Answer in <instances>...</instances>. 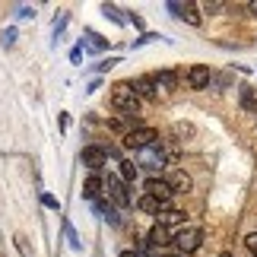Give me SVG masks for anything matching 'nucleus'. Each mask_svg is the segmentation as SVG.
Listing matches in <instances>:
<instances>
[{
	"instance_id": "9d476101",
	"label": "nucleus",
	"mask_w": 257,
	"mask_h": 257,
	"mask_svg": "<svg viewBox=\"0 0 257 257\" xmlns=\"http://www.w3.org/2000/svg\"><path fill=\"white\" fill-rule=\"evenodd\" d=\"M172 10V16H178V19H184V23H191V26H200L203 19H200V13H197V4H165Z\"/></svg>"
},
{
	"instance_id": "0eeeda50",
	"label": "nucleus",
	"mask_w": 257,
	"mask_h": 257,
	"mask_svg": "<svg viewBox=\"0 0 257 257\" xmlns=\"http://www.w3.org/2000/svg\"><path fill=\"white\" fill-rule=\"evenodd\" d=\"M210 83H213V70L206 64H194L191 70H187V89L200 92V89H210Z\"/></svg>"
},
{
	"instance_id": "6e6552de",
	"label": "nucleus",
	"mask_w": 257,
	"mask_h": 257,
	"mask_svg": "<svg viewBox=\"0 0 257 257\" xmlns=\"http://www.w3.org/2000/svg\"><path fill=\"white\" fill-rule=\"evenodd\" d=\"M134 95L140 98V102H156L159 98V83L153 80V76H140V80H134Z\"/></svg>"
},
{
	"instance_id": "2f4dec72",
	"label": "nucleus",
	"mask_w": 257,
	"mask_h": 257,
	"mask_svg": "<svg viewBox=\"0 0 257 257\" xmlns=\"http://www.w3.org/2000/svg\"><path fill=\"white\" fill-rule=\"evenodd\" d=\"M80 61H83V45H76L70 51V64H80Z\"/></svg>"
},
{
	"instance_id": "2eb2a0df",
	"label": "nucleus",
	"mask_w": 257,
	"mask_h": 257,
	"mask_svg": "<svg viewBox=\"0 0 257 257\" xmlns=\"http://www.w3.org/2000/svg\"><path fill=\"white\" fill-rule=\"evenodd\" d=\"M83 51H105L108 48V38H102L98 32H92V29H86V38H83Z\"/></svg>"
},
{
	"instance_id": "a211bd4d",
	"label": "nucleus",
	"mask_w": 257,
	"mask_h": 257,
	"mask_svg": "<svg viewBox=\"0 0 257 257\" xmlns=\"http://www.w3.org/2000/svg\"><path fill=\"white\" fill-rule=\"evenodd\" d=\"M117 172H121L124 184H131V181H137V175H140V165L131 162V159H121V162H117Z\"/></svg>"
},
{
	"instance_id": "c85d7f7f",
	"label": "nucleus",
	"mask_w": 257,
	"mask_h": 257,
	"mask_svg": "<svg viewBox=\"0 0 257 257\" xmlns=\"http://www.w3.org/2000/svg\"><path fill=\"white\" fill-rule=\"evenodd\" d=\"M16 16H19V19H35V7H19Z\"/></svg>"
},
{
	"instance_id": "f257e3e1",
	"label": "nucleus",
	"mask_w": 257,
	"mask_h": 257,
	"mask_svg": "<svg viewBox=\"0 0 257 257\" xmlns=\"http://www.w3.org/2000/svg\"><path fill=\"white\" fill-rule=\"evenodd\" d=\"M140 105H143V102L134 95V86H131V83H117V86H114V92H111V108H117V111L127 114V117H137Z\"/></svg>"
},
{
	"instance_id": "7ed1b4c3",
	"label": "nucleus",
	"mask_w": 257,
	"mask_h": 257,
	"mask_svg": "<svg viewBox=\"0 0 257 257\" xmlns=\"http://www.w3.org/2000/svg\"><path fill=\"white\" fill-rule=\"evenodd\" d=\"M200 241H203V229H200V225H184V229L172 238L175 251H178V254H184V257H187V254H194L197 248H200Z\"/></svg>"
},
{
	"instance_id": "4468645a",
	"label": "nucleus",
	"mask_w": 257,
	"mask_h": 257,
	"mask_svg": "<svg viewBox=\"0 0 257 257\" xmlns=\"http://www.w3.org/2000/svg\"><path fill=\"white\" fill-rule=\"evenodd\" d=\"M172 238H175V235H172ZM172 238H169V229H165V225H159V222H156L153 229H150V235H146V241H150L156 251H159V248H165V244H169Z\"/></svg>"
},
{
	"instance_id": "412c9836",
	"label": "nucleus",
	"mask_w": 257,
	"mask_h": 257,
	"mask_svg": "<svg viewBox=\"0 0 257 257\" xmlns=\"http://www.w3.org/2000/svg\"><path fill=\"white\" fill-rule=\"evenodd\" d=\"M102 16H108V19H111V23H117V26L127 23V16H121V10H117L114 4H102Z\"/></svg>"
},
{
	"instance_id": "473e14b6",
	"label": "nucleus",
	"mask_w": 257,
	"mask_h": 257,
	"mask_svg": "<svg viewBox=\"0 0 257 257\" xmlns=\"http://www.w3.org/2000/svg\"><path fill=\"white\" fill-rule=\"evenodd\" d=\"M200 10H206V13H219V10H225V4H203Z\"/></svg>"
},
{
	"instance_id": "c756f323",
	"label": "nucleus",
	"mask_w": 257,
	"mask_h": 257,
	"mask_svg": "<svg viewBox=\"0 0 257 257\" xmlns=\"http://www.w3.org/2000/svg\"><path fill=\"white\" fill-rule=\"evenodd\" d=\"M16 248H19V254H23V257H32V251L26 248V238H23V235H16Z\"/></svg>"
},
{
	"instance_id": "cd10ccee",
	"label": "nucleus",
	"mask_w": 257,
	"mask_h": 257,
	"mask_svg": "<svg viewBox=\"0 0 257 257\" xmlns=\"http://www.w3.org/2000/svg\"><path fill=\"white\" fill-rule=\"evenodd\" d=\"M42 203L48 206V210H57V213H61V203H57V197H51V194H42Z\"/></svg>"
},
{
	"instance_id": "20e7f679",
	"label": "nucleus",
	"mask_w": 257,
	"mask_h": 257,
	"mask_svg": "<svg viewBox=\"0 0 257 257\" xmlns=\"http://www.w3.org/2000/svg\"><path fill=\"white\" fill-rule=\"evenodd\" d=\"M121 143H124V150L140 153V150H146V146L159 143V134H156L153 127H137V131H131L127 137H121Z\"/></svg>"
},
{
	"instance_id": "c9c22d12",
	"label": "nucleus",
	"mask_w": 257,
	"mask_h": 257,
	"mask_svg": "<svg viewBox=\"0 0 257 257\" xmlns=\"http://www.w3.org/2000/svg\"><path fill=\"white\" fill-rule=\"evenodd\" d=\"M165 257H184V254H178V251H175V254H165Z\"/></svg>"
},
{
	"instance_id": "7c9ffc66",
	"label": "nucleus",
	"mask_w": 257,
	"mask_h": 257,
	"mask_svg": "<svg viewBox=\"0 0 257 257\" xmlns=\"http://www.w3.org/2000/svg\"><path fill=\"white\" fill-rule=\"evenodd\" d=\"M114 64H121V61H117V57H108V61H102V64H98V67H95V70H102V73H105V70H111V67H114Z\"/></svg>"
},
{
	"instance_id": "72a5a7b5",
	"label": "nucleus",
	"mask_w": 257,
	"mask_h": 257,
	"mask_svg": "<svg viewBox=\"0 0 257 257\" xmlns=\"http://www.w3.org/2000/svg\"><path fill=\"white\" fill-rule=\"evenodd\" d=\"M117 257H140V254H137V251H121Z\"/></svg>"
},
{
	"instance_id": "bb28decb",
	"label": "nucleus",
	"mask_w": 257,
	"mask_h": 257,
	"mask_svg": "<svg viewBox=\"0 0 257 257\" xmlns=\"http://www.w3.org/2000/svg\"><path fill=\"white\" fill-rule=\"evenodd\" d=\"M244 248H248L254 257H257V232H251V235H244Z\"/></svg>"
},
{
	"instance_id": "f03ea898",
	"label": "nucleus",
	"mask_w": 257,
	"mask_h": 257,
	"mask_svg": "<svg viewBox=\"0 0 257 257\" xmlns=\"http://www.w3.org/2000/svg\"><path fill=\"white\" fill-rule=\"evenodd\" d=\"M140 169H146V172H153V178H156V172H162L165 165H169V153L162 150V143H153V146H146V150H140L137 153V159H134Z\"/></svg>"
},
{
	"instance_id": "b1692460",
	"label": "nucleus",
	"mask_w": 257,
	"mask_h": 257,
	"mask_svg": "<svg viewBox=\"0 0 257 257\" xmlns=\"http://www.w3.org/2000/svg\"><path fill=\"white\" fill-rule=\"evenodd\" d=\"M156 38H165V35H159V32H143L140 38L134 42V48H143V45H150V42H156Z\"/></svg>"
},
{
	"instance_id": "ddd939ff",
	"label": "nucleus",
	"mask_w": 257,
	"mask_h": 257,
	"mask_svg": "<svg viewBox=\"0 0 257 257\" xmlns=\"http://www.w3.org/2000/svg\"><path fill=\"white\" fill-rule=\"evenodd\" d=\"M92 210L102 216V219H108L111 225H117V210H114V203L108 200V197H98V200L92 203Z\"/></svg>"
},
{
	"instance_id": "aec40b11",
	"label": "nucleus",
	"mask_w": 257,
	"mask_h": 257,
	"mask_svg": "<svg viewBox=\"0 0 257 257\" xmlns=\"http://www.w3.org/2000/svg\"><path fill=\"white\" fill-rule=\"evenodd\" d=\"M153 80L159 83V89H178V73L175 70H159V73H153Z\"/></svg>"
},
{
	"instance_id": "f704fd0d",
	"label": "nucleus",
	"mask_w": 257,
	"mask_h": 257,
	"mask_svg": "<svg viewBox=\"0 0 257 257\" xmlns=\"http://www.w3.org/2000/svg\"><path fill=\"white\" fill-rule=\"evenodd\" d=\"M248 10H251V13H257V4H248Z\"/></svg>"
},
{
	"instance_id": "39448f33",
	"label": "nucleus",
	"mask_w": 257,
	"mask_h": 257,
	"mask_svg": "<svg viewBox=\"0 0 257 257\" xmlns=\"http://www.w3.org/2000/svg\"><path fill=\"white\" fill-rule=\"evenodd\" d=\"M105 197H111V203H117V206H131L134 203L131 184H124L121 175H108L105 178Z\"/></svg>"
},
{
	"instance_id": "f8f14e48",
	"label": "nucleus",
	"mask_w": 257,
	"mask_h": 257,
	"mask_svg": "<svg viewBox=\"0 0 257 257\" xmlns=\"http://www.w3.org/2000/svg\"><path fill=\"white\" fill-rule=\"evenodd\" d=\"M102 194H105V178H102V175H89V178H86V184H83V197L95 203Z\"/></svg>"
},
{
	"instance_id": "a878e982",
	"label": "nucleus",
	"mask_w": 257,
	"mask_h": 257,
	"mask_svg": "<svg viewBox=\"0 0 257 257\" xmlns=\"http://www.w3.org/2000/svg\"><path fill=\"white\" fill-rule=\"evenodd\" d=\"M172 134H175V137H191V134H194V127H191V124H175V127H172Z\"/></svg>"
},
{
	"instance_id": "e433bc0d",
	"label": "nucleus",
	"mask_w": 257,
	"mask_h": 257,
	"mask_svg": "<svg viewBox=\"0 0 257 257\" xmlns=\"http://www.w3.org/2000/svg\"><path fill=\"white\" fill-rule=\"evenodd\" d=\"M219 257H232V254H229V251H222V254H219Z\"/></svg>"
},
{
	"instance_id": "dca6fc26",
	"label": "nucleus",
	"mask_w": 257,
	"mask_h": 257,
	"mask_svg": "<svg viewBox=\"0 0 257 257\" xmlns=\"http://www.w3.org/2000/svg\"><path fill=\"white\" fill-rule=\"evenodd\" d=\"M137 206H140L143 213H153V216H159V213H162L169 203H165V200H159V197H150V194H143L140 200H137Z\"/></svg>"
},
{
	"instance_id": "423d86ee",
	"label": "nucleus",
	"mask_w": 257,
	"mask_h": 257,
	"mask_svg": "<svg viewBox=\"0 0 257 257\" xmlns=\"http://www.w3.org/2000/svg\"><path fill=\"white\" fill-rule=\"evenodd\" d=\"M80 162H83L92 175H98V172L108 165V146H86V150L80 153Z\"/></svg>"
},
{
	"instance_id": "4be33fe9",
	"label": "nucleus",
	"mask_w": 257,
	"mask_h": 257,
	"mask_svg": "<svg viewBox=\"0 0 257 257\" xmlns=\"http://www.w3.org/2000/svg\"><path fill=\"white\" fill-rule=\"evenodd\" d=\"M64 235H67V241H70V248H73V251H83V241H80V235L73 232V225L67 222V219H64Z\"/></svg>"
},
{
	"instance_id": "9b49d317",
	"label": "nucleus",
	"mask_w": 257,
	"mask_h": 257,
	"mask_svg": "<svg viewBox=\"0 0 257 257\" xmlns=\"http://www.w3.org/2000/svg\"><path fill=\"white\" fill-rule=\"evenodd\" d=\"M184 219H187V213L184 210H175V206H165V210L156 216V222L165 225V229H172V225H181V229H184Z\"/></svg>"
},
{
	"instance_id": "5701e85b",
	"label": "nucleus",
	"mask_w": 257,
	"mask_h": 257,
	"mask_svg": "<svg viewBox=\"0 0 257 257\" xmlns=\"http://www.w3.org/2000/svg\"><path fill=\"white\" fill-rule=\"evenodd\" d=\"M67 23H70V13H61V19H54V45L61 42V35H64Z\"/></svg>"
},
{
	"instance_id": "6ab92c4d",
	"label": "nucleus",
	"mask_w": 257,
	"mask_h": 257,
	"mask_svg": "<svg viewBox=\"0 0 257 257\" xmlns=\"http://www.w3.org/2000/svg\"><path fill=\"white\" fill-rule=\"evenodd\" d=\"M169 184H172V194H187V191H191V178H187L184 172L169 175Z\"/></svg>"
},
{
	"instance_id": "393cba45",
	"label": "nucleus",
	"mask_w": 257,
	"mask_h": 257,
	"mask_svg": "<svg viewBox=\"0 0 257 257\" xmlns=\"http://www.w3.org/2000/svg\"><path fill=\"white\" fill-rule=\"evenodd\" d=\"M0 42H4V48H13L16 45V29H7V32L0 35Z\"/></svg>"
},
{
	"instance_id": "1a4fd4ad",
	"label": "nucleus",
	"mask_w": 257,
	"mask_h": 257,
	"mask_svg": "<svg viewBox=\"0 0 257 257\" xmlns=\"http://www.w3.org/2000/svg\"><path fill=\"white\" fill-rule=\"evenodd\" d=\"M143 194H150V197H159V200L169 203L172 200V184H169V178H146V184H143Z\"/></svg>"
},
{
	"instance_id": "f3484780",
	"label": "nucleus",
	"mask_w": 257,
	"mask_h": 257,
	"mask_svg": "<svg viewBox=\"0 0 257 257\" xmlns=\"http://www.w3.org/2000/svg\"><path fill=\"white\" fill-rule=\"evenodd\" d=\"M238 98H241V108H244V111H257V92H254L248 83L238 86Z\"/></svg>"
}]
</instances>
